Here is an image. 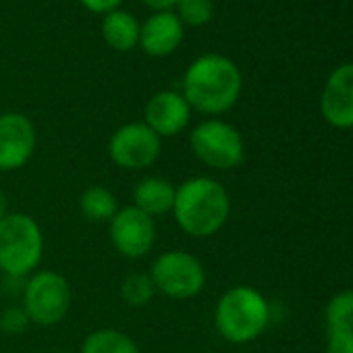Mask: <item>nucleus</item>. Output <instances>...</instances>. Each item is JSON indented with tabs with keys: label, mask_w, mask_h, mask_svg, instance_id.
Masks as SVG:
<instances>
[{
	"label": "nucleus",
	"mask_w": 353,
	"mask_h": 353,
	"mask_svg": "<svg viewBox=\"0 0 353 353\" xmlns=\"http://www.w3.org/2000/svg\"><path fill=\"white\" fill-rule=\"evenodd\" d=\"M174 223L194 239L216 235L231 216V198L212 176H190L176 185L172 212Z\"/></svg>",
	"instance_id": "obj_1"
},
{
	"label": "nucleus",
	"mask_w": 353,
	"mask_h": 353,
	"mask_svg": "<svg viewBox=\"0 0 353 353\" xmlns=\"http://www.w3.org/2000/svg\"><path fill=\"white\" fill-rule=\"evenodd\" d=\"M241 85V73L231 59L223 54H204L185 71L181 94L192 110L219 117L235 106Z\"/></svg>",
	"instance_id": "obj_2"
},
{
	"label": "nucleus",
	"mask_w": 353,
	"mask_h": 353,
	"mask_svg": "<svg viewBox=\"0 0 353 353\" xmlns=\"http://www.w3.org/2000/svg\"><path fill=\"white\" fill-rule=\"evenodd\" d=\"M270 322V305L266 297L248 285H237L223 293L214 310V326L219 334L233 343L245 345L256 341Z\"/></svg>",
	"instance_id": "obj_3"
},
{
	"label": "nucleus",
	"mask_w": 353,
	"mask_h": 353,
	"mask_svg": "<svg viewBox=\"0 0 353 353\" xmlns=\"http://www.w3.org/2000/svg\"><path fill=\"white\" fill-rule=\"evenodd\" d=\"M44 258V233L26 212H9L0 221V274L9 279L32 276Z\"/></svg>",
	"instance_id": "obj_4"
},
{
	"label": "nucleus",
	"mask_w": 353,
	"mask_h": 353,
	"mask_svg": "<svg viewBox=\"0 0 353 353\" xmlns=\"http://www.w3.org/2000/svg\"><path fill=\"white\" fill-rule=\"evenodd\" d=\"M150 279L156 293L170 299H194L204 291L206 268L198 256L185 250H168L156 256L150 268Z\"/></svg>",
	"instance_id": "obj_5"
},
{
	"label": "nucleus",
	"mask_w": 353,
	"mask_h": 353,
	"mask_svg": "<svg viewBox=\"0 0 353 353\" xmlns=\"http://www.w3.org/2000/svg\"><path fill=\"white\" fill-rule=\"evenodd\" d=\"M73 303L69 281L57 270H36L23 285V310L32 324L57 326L61 324Z\"/></svg>",
	"instance_id": "obj_6"
},
{
	"label": "nucleus",
	"mask_w": 353,
	"mask_h": 353,
	"mask_svg": "<svg viewBox=\"0 0 353 353\" xmlns=\"http://www.w3.org/2000/svg\"><path fill=\"white\" fill-rule=\"evenodd\" d=\"M190 148L202 164L216 170L237 168L245 160L241 133L221 119H208L194 127L190 135Z\"/></svg>",
	"instance_id": "obj_7"
},
{
	"label": "nucleus",
	"mask_w": 353,
	"mask_h": 353,
	"mask_svg": "<svg viewBox=\"0 0 353 353\" xmlns=\"http://www.w3.org/2000/svg\"><path fill=\"white\" fill-rule=\"evenodd\" d=\"M162 152V139L143 123H125L108 139V156L123 170L150 168Z\"/></svg>",
	"instance_id": "obj_8"
},
{
	"label": "nucleus",
	"mask_w": 353,
	"mask_h": 353,
	"mask_svg": "<svg viewBox=\"0 0 353 353\" xmlns=\"http://www.w3.org/2000/svg\"><path fill=\"white\" fill-rule=\"evenodd\" d=\"M108 237L123 258L141 260L156 245V221L135 206H123L108 223Z\"/></svg>",
	"instance_id": "obj_9"
},
{
	"label": "nucleus",
	"mask_w": 353,
	"mask_h": 353,
	"mask_svg": "<svg viewBox=\"0 0 353 353\" xmlns=\"http://www.w3.org/2000/svg\"><path fill=\"white\" fill-rule=\"evenodd\" d=\"M38 133L21 112L0 114V172H15L30 164L36 154Z\"/></svg>",
	"instance_id": "obj_10"
},
{
	"label": "nucleus",
	"mask_w": 353,
	"mask_h": 353,
	"mask_svg": "<svg viewBox=\"0 0 353 353\" xmlns=\"http://www.w3.org/2000/svg\"><path fill=\"white\" fill-rule=\"evenodd\" d=\"M192 119V106L183 94L164 90L152 96L143 108V123L162 139L179 135Z\"/></svg>",
	"instance_id": "obj_11"
},
{
	"label": "nucleus",
	"mask_w": 353,
	"mask_h": 353,
	"mask_svg": "<svg viewBox=\"0 0 353 353\" xmlns=\"http://www.w3.org/2000/svg\"><path fill=\"white\" fill-rule=\"evenodd\" d=\"M320 110L332 127H353V63L330 73L320 98Z\"/></svg>",
	"instance_id": "obj_12"
},
{
	"label": "nucleus",
	"mask_w": 353,
	"mask_h": 353,
	"mask_svg": "<svg viewBox=\"0 0 353 353\" xmlns=\"http://www.w3.org/2000/svg\"><path fill=\"white\" fill-rule=\"evenodd\" d=\"M183 40V23L174 13L162 11L145 19L139 28V46L150 57H166L179 48Z\"/></svg>",
	"instance_id": "obj_13"
},
{
	"label": "nucleus",
	"mask_w": 353,
	"mask_h": 353,
	"mask_svg": "<svg viewBox=\"0 0 353 353\" xmlns=\"http://www.w3.org/2000/svg\"><path fill=\"white\" fill-rule=\"evenodd\" d=\"M174 192L176 188L164 179V176H143L139 179L133 188V204L137 210H141L143 214L152 216L154 221L158 216H164L168 212H172V204H174Z\"/></svg>",
	"instance_id": "obj_14"
},
{
	"label": "nucleus",
	"mask_w": 353,
	"mask_h": 353,
	"mask_svg": "<svg viewBox=\"0 0 353 353\" xmlns=\"http://www.w3.org/2000/svg\"><path fill=\"white\" fill-rule=\"evenodd\" d=\"M139 21L127 11H112L104 17L102 36L106 44L119 52H127L139 44Z\"/></svg>",
	"instance_id": "obj_15"
},
{
	"label": "nucleus",
	"mask_w": 353,
	"mask_h": 353,
	"mask_svg": "<svg viewBox=\"0 0 353 353\" xmlns=\"http://www.w3.org/2000/svg\"><path fill=\"white\" fill-rule=\"evenodd\" d=\"M79 214L88 223H110L112 216L119 212V202L117 196L106 188V185H92L81 192L79 196Z\"/></svg>",
	"instance_id": "obj_16"
},
{
	"label": "nucleus",
	"mask_w": 353,
	"mask_h": 353,
	"mask_svg": "<svg viewBox=\"0 0 353 353\" xmlns=\"http://www.w3.org/2000/svg\"><path fill=\"white\" fill-rule=\"evenodd\" d=\"M81 353H141L137 343L119 328H96L83 343Z\"/></svg>",
	"instance_id": "obj_17"
},
{
	"label": "nucleus",
	"mask_w": 353,
	"mask_h": 353,
	"mask_svg": "<svg viewBox=\"0 0 353 353\" xmlns=\"http://www.w3.org/2000/svg\"><path fill=\"white\" fill-rule=\"evenodd\" d=\"M121 299L131 307H143L156 295V287L148 272H131L123 279L119 287Z\"/></svg>",
	"instance_id": "obj_18"
},
{
	"label": "nucleus",
	"mask_w": 353,
	"mask_h": 353,
	"mask_svg": "<svg viewBox=\"0 0 353 353\" xmlns=\"http://www.w3.org/2000/svg\"><path fill=\"white\" fill-rule=\"evenodd\" d=\"M324 316L330 332H353V289L336 293L328 301Z\"/></svg>",
	"instance_id": "obj_19"
},
{
	"label": "nucleus",
	"mask_w": 353,
	"mask_h": 353,
	"mask_svg": "<svg viewBox=\"0 0 353 353\" xmlns=\"http://www.w3.org/2000/svg\"><path fill=\"white\" fill-rule=\"evenodd\" d=\"M174 7H176L174 15L179 17V21L192 28L206 26L214 15L212 0H176Z\"/></svg>",
	"instance_id": "obj_20"
},
{
	"label": "nucleus",
	"mask_w": 353,
	"mask_h": 353,
	"mask_svg": "<svg viewBox=\"0 0 353 353\" xmlns=\"http://www.w3.org/2000/svg\"><path fill=\"white\" fill-rule=\"evenodd\" d=\"M30 324H32V320L26 314L23 305L7 307V310H3V314H0V334H9V336L23 334L30 328Z\"/></svg>",
	"instance_id": "obj_21"
},
{
	"label": "nucleus",
	"mask_w": 353,
	"mask_h": 353,
	"mask_svg": "<svg viewBox=\"0 0 353 353\" xmlns=\"http://www.w3.org/2000/svg\"><path fill=\"white\" fill-rule=\"evenodd\" d=\"M326 353H353V332H330Z\"/></svg>",
	"instance_id": "obj_22"
},
{
	"label": "nucleus",
	"mask_w": 353,
	"mask_h": 353,
	"mask_svg": "<svg viewBox=\"0 0 353 353\" xmlns=\"http://www.w3.org/2000/svg\"><path fill=\"white\" fill-rule=\"evenodd\" d=\"M79 3L88 9V11H92V13H104V15H108V13H112V11H117L119 9V5L123 3V0H79Z\"/></svg>",
	"instance_id": "obj_23"
},
{
	"label": "nucleus",
	"mask_w": 353,
	"mask_h": 353,
	"mask_svg": "<svg viewBox=\"0 0 353 353\" xmlns=\"http://www.w3.org/2000/svg\"><path fill=\"white\" fill-rule=\"evenodd\" d=\"M143 3H145L150 9H154V11L162 13V11H168V9H172V7L176 5V0H143Z\"/></svg>",
	"instance_id": "obj_24"
},
{
	"label": "nucleus",
	"mask_w": 353,
	"mask_h": 353,
	"mask_svg": "<svg viewBox=\"0 0 353 353\" xmlns=\"http://www.w3.org/2000/svg\"><path fill=\"white\" fill-rule=\"evenodd\" d=\"M9 214V202H7V194L0 190V221Z\"/></svg>",
	"instance_id": "obj_25"
}]
</instances>
